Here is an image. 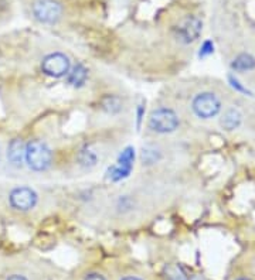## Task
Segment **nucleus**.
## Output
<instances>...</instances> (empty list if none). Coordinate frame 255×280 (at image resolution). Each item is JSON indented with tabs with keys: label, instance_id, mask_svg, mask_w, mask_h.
<instances>
[{
	"label": "nucleus",
	"instance_id": "1",
	"mask_svg": "<svg viewBox=\"0 0 255 280\" xmlns=\"http://www.w3.org/2000/svg\"><path fill=\"white\" fill-rule=\"evenodd\" d=\"M53 153L51 149L41 140H31L26 144V163L34 171H44L51 166Z\"/></svg>",
	"mask_w": 255,
	"mask_h": 280
},
{
	"label": "nucleus",
	"instance_id": "2",
	"mask_svg": "<svg viewBox=\"0 0 255 280\" xmlns=\"http://www.w3.org/2000/svg\"><path fill=\"white\" fill-rule=\"evenodd\" d=\"M149 128L157 133H172L179 126V118L174 111L169 108H159L150 113Z\"/></svg>",
	"mask_w": 255,
	"mask_h": 280
},
{
	"label": "nucleus",
	"instance_id": "3",
	"mask_svg": "<svg viewBox=\"0 0 255 280\" xmlns=\"http://www.w3.org/2000/svg\"><path fill=\"white\" fill-rule=\"evenodd\" d=\"M220 109H221V102L212 92L199 93L193 100V111L199 118H214L220 112Z\"/></svg>",
	"mask_w": 255,
	"mask_h": 280
},
{
	"label": "nucleus",
	"instance_id": "4",
	"mask_svg": "<svg viewBox=\"0 0 255 280\" xmlns=\"http://www.w3.org/2000/svg\"><path fill=\"white\" fill-rule=\"evenodd\" d=\"M69 60L68 57L61 53H53L49 54L43 60L41 69L45 75L53 77V78H61L64 75L68 74L69 71Z\"/></svg>",
	"mask_w": 255,
	"mask_h": 280
},
{
	"label": "nucleus",
	"instance_id": "5",
	"mask_svg": "<svg viewBox=\"0 0 255 280\" xmlns=\"http://www.w3.org/2000/svg\"><path fill=\"white\" fill-rule=\"evenodd\" d=\"M61 12V6L56 0H36L33 5V14L41 23H56Z\"/></svg>",
	"mask_w": 255,
	"mask_h": 280
},
{
	"label": "nucleus",
	"instance_id": "6",
	"mask_svg": "<svg viewBox=\"0 0 255 280\" xmlns=\"http://www.w3.org/2000/svg\"><path fill=\"white\" fill-rule=\"evenodd\" d=\"M10 204L17 211H30L37 204V194L29 187H17L10 193Z\"/></svg>",
	"mask_w": 255,
	"mask_h": 280
},
{
	"label": "nucleus",
	"instance_id": "7",
	"mask_svg": "<svg viewBox=\"0 0 255 280\" xmlns=\"http://www.w3.org/2000/svg\"><path fill=\"white\" fill-rule=\"evenodd\" d=\"M201 29H203L201 20L194 16H187L177 26V37L183 43H193L199 38Z\"/></svg>",
	"mask_w": 255,
	"mask_h": 280
},
{
	"label": "nucleus",
	"instance_id": "8",
	"mask_svg": "<svg viewBox=\"0 0 255 280\" xmlns=\"http://www.w3.org/2000/svg\"><path fill=\"white\" fill-rule=\"evenodd\" d=\"M7 159L13 167H21L26 160V144L21 139H14L9 144Z\"/></svg>",
	"mask_w": 255,
	"mask_h": 280
},
{
	"label": "nucleus",
	"instance_id": "9",
	"mask_svg": "<svg viewBox=\"0 0 255 280\" xmlns=\"http://www.w3.org/2000/svg\"><path fill=\"white\" fill-rule=\"evenodd\" d=\"M68 84L74 88H81L88 78V69L82 64H77L68 71Z\"/></svg>",
	"mask_w": 255,
	"mask_h": 280
},
{
	"label": "nucleus",
	"instance_id": "10",
	"mask_svg": "<svg viewBox=\"0 0 255 280\" xmlns=\"http://www.w3.org/2000/svg\"><path fill=\"white\" fill-rule=\"evenodd\" d=\"M241 120H243V116H241L240 111L228 109V111H225L223 118H221V126L225 131H234L241 124Z\"/></svg>",
	"mask_w": 255,
	"mask_h": 280
},
{
	"label": "nucleus",
	"instance_id": "11",
	"mask_svg": "<svg viewBox=\"0 0 255 280\" xmlns=\"http://www.w3.org/2000/svg\"><path fill=\"white\" fill-rule=\"evenodd\" d=\"M122 106H124V104H122L121 98L117 96V95H111V93L105 95L102 98V100H101V108L106 113H109V115H117V113L121 112L122 111Z\"/></svg>",
	"mask_w": 255,
	"mask_h": 280
},
{
	"label": "nucleus",
	"instance_id": "12",
	"mask_svg": "<svg viewBox=\"0 0 255 280\" xmlns=\"http://www.w3.org/2000/svg\"><path fill=\"white\" fill-rule=\"evenodd\" d=\"M162 159V151L155 144H146L142 149V162L145 164H155Z\"/></svg>",
	"mask_w": 255,
	"mask_h": 280
},
{
	"label": "nucleus",
	"instance_id": "13",
	"mask_svg": "<svg viewBox=\"0 0 255 280\" xmlns=\"http://www.w3.org/2000/svg\"><path fill=\"white\" fill-rule=\"evenodd\" d=\"M233 69L236 71H249L255 67V58L249 54H240L231 64Z\"/></svg>",
	"mask_w": 255,
	"mask_h": 280
},
{
	"label": "nucleus",
	"instance_id": "14",
	"mask_svg": "<svg viewBox=\"0 0 255 280\" xmlns=\"http://www.w3.org/2000/svg\"><path fill=\"white\" fill-rule=\"evenodd\" d=\"M77 159H78V164L85 168L94 167L98 162V156L91 149H82L77 156Z\"/></svg>",
	"mask_w": 255,
	"mask_h": 280
},
{
	"label": "nucleus",
	"instance_id": "15",
	"mask_svg": "<svg viewBox=\"0 0 255 280\" xmlns=\"http://www.w3.org/2000/svg\"><path fill=\"white\" fill-rule=\"evenodd\" d=\"M165 277L166 280H187L186 274L179 266H168Z\"/></svg>",
	"mask_w": 255,
	"mask_h": 280
},
{
	"label": "nucleus",
	"instance_id": "16",
	"mask_svg": "<svg viewBox=\"0 0 255 280\" xmlns=\"http://www.w3.org/2000/svg\"><path fill=\"white\" fill-rule=\"evenodd\" d=\"M213 51H214V45H213L212 41H205L201 47V51H200V57H205L210 56Z\"/></svg>",
	"mask_w": 255,
	"mask_h": 280
},
{
	"label": "nucleus",
	"instance_id": "17",
	"mask_svg": "<svg viewBox=\"0 0 255 280\" xmlns=\"http://www.w3.org/2000/svg\"><path fill=\"white\" fill-rule=\"evenodd\" d=\"M118 207H124V211L125 210H131L132 208V201L129 197H122V198H119L118 201Z\"/></svg>",
	"mask_w": 255,
	"mask_h": 280
},
{
	"label": "nucleus",
	"instance_id": "18",
	"mask_svg": "<svg viewBox=\"0 0 255 280\" xmlns=\"http://www.w3.org/2000/svg\"><path fill=\"white\" fill-rule=\"evenodd\" d=\"M84 280H106V279L100 273H89L85 276V279Z\"/></svg>",
	"mask_w": 255,
	"mask_h": 280
},
{
	"label": "nucleus",
	"instance_id": "19",
	"mask_svg": "<svg viewBox=\"0 0 255 280\" xmlns=\"http://www.w3.org/2000/svg\"><path fill=\"white\" fill-rule=\"evenodd\" d=\"M143 116V104L137 106V128L141 126V120H142Z\"/></svg>",
	"mask_w": 255,
	"mask_h": 280
},
{
	"label": "nucleus",
	"instance_id": "20",
	"mask_svg": "<svg viewBox=\"0 0 255 280\" xmlns=\"http://www.w3.org/2000/svg\"><path fill=\"white\" fill-rule=\"evenodd\" d=\"M7 280H27V277L21 276V274H12V276L7 277Z\"/></svg>",
	"mask_w": 255,
	"mask_h": 280
},
{
	"label": "nucleus",
	"instance_id": "21",
	"mask_svg": "<svg viewBox=\"0 0 255 280\" xmlns=\"http://www.w3.org/2000/svg\"><path fill=\"white\" fill-rule=\"evenodd\" d=\"M121 280H142L141 277H137V276H125L124 279Z\"/></svg>",
	"mask_w": 255,
	"mask_h": 280
},
{
	"label": "nucleus",
	"instance_id": "22",
	"mask_svg": "<svg viewBox=\"0 0 255 280\" xmlns=\"http://www.w3.org/2000/svg\"><path fill=\"white\" fill-rule=\"evenodd\" d=\"M238 280H248V279H244V277H241V279H238Z\"/></svg>",
	"mask_w": 255,
	"mask_h": 280
}]
</instances>
